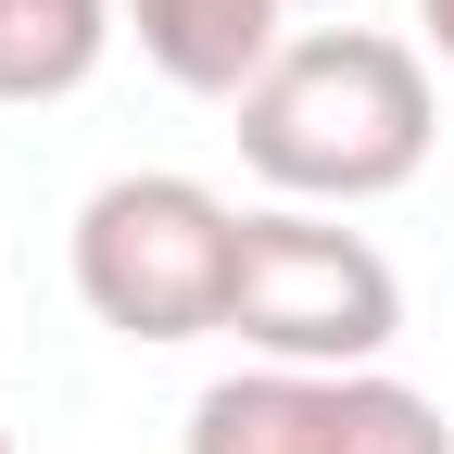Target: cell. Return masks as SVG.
<instances>
[{
  "label": "cell",
  "instance_id": "cell-6",
  "mask_svg": "<svg viewBox=\"0 0 454 454\" xmlns=\"http://www.w3.org/2000/svg\"><path fill=\"white\" fill-rule=\"evenodd\" d=\"M114 13L127 0H0V101L38 114V101H76L114 51Z\"/></svg>",
  "mask_w": 454,
  "mask_h": 454
},
{
  "label": "cell",
  "instance_id": "cell-9",
  "mask_svg": "<svg viewBox=\"0 0 454 454\" xmlns=\"http://www.w3.org/2000/svg\"><path fill=\"white\" fill-rule=\"evenodd\" d=\"M0 454H13V429H0Z\"/></svg>",
  "mask_w": 454,
  "mask_h": 454
},
{
  "label": "cell",
  "instance_id": "cell-4",
  "mask_svg": "<svg viewBox=\"0 0 454 454\" xmlns=\"http://www.w3.org/2000/svg\"><path fill=\"white\" fill-rule=\"evenodd\" d=\"M177 454H454V417L391 366H240L190 404Z\"/></svg>",
  "mask_w": 454,
  "mask_h": 454
},
{
  "label": "cell",
  "instance_id": "cell-7",
  "mask_svg": "<svg viewBox=\"0 0 454 454\" xmlns=\"http://www.w3.org/2000/svg\"><path fill=\"white\" fill-rule=\"evenodd\" d=\"M417 26H429V64L454 76V0H417Z\"/></svg>",
  "mask_w": 454,
  "mask_h": 454
},
{
  "label": "cell",
  "instance_id": "cell-8",
  "mask_svg": "<svg viewBox=\"0 0 454 454\" xmlns=\"http://www.w3.org/2000/svg\"><path fill=\"white\" fill-rule=\"evenodd\" d=\"M303 13H340V0H303Z\"/></svg>",
  "mask_w": 454,
  "mask_h": 454
},
{
  "label": "cell",
  "instance_id": "cell-5",
  "mask_svg": "<svg viewBox=\"0 0 454 454\" xmlns=\"http://www.w3.org/2000/svg\"><path fill=\"white\" fill-rule=\"evenodd\" d=\"M291 13L303 0H127V38L164 89L190 101H240L278 51H291Z\"/></svg>",
  "mask_w": 454,
  "mask_h": 454
},
{
  "label": "cell",
  "instance_id": "cell-3",
  "mask_svg": "<svg viewBox=\"0 0 454 454\" xmlns=\"http://www.w3.org/2000/svg\"><path fill=\"white\" fill-rule=\"evenodd\" d=\"M227 265H240V202H215L177 164L101 177L76 202V303L139 354L227 328Z\"/></svg>",
  "mask_w": 454,
  "mask_h": 454
},
{
  "label": "cell",
  "instance_id": "cell-2",
  "mask_svg": "<svg viewBox=\"0 0 454 454\" xmlns=\"http://www.w3.org/2000/svg\"><path fill=\"white\" fill-rule=\"evenodd\" d=\"M227 340L253 366H379L404 340V278L328 202H253L227 265Z\"/></svg>",
  "mask_w": 454,
  "mask_h": 454
},
{
  "label": "cell",
  "instance_id": "cell-1",
  "mask_svg": "<svg viewBox=\"0 0 454 454\" xmlns=\"http://www.w3.org/2000/svg\"><path fill=\"white\" fill-rule=\"evenodd\" d=\"M442 139L429 51L391 26H291V51L240 89V164L278 202H391Z\"/></svg>",
  "mask_w": 454,
  "mask_h": 454
}]
</instances>
